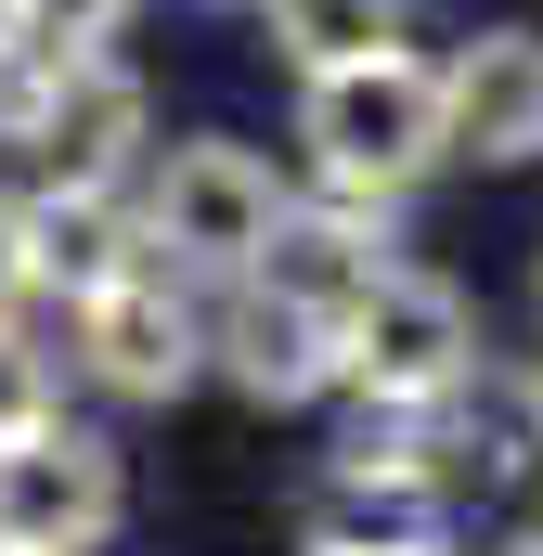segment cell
Masks as SVG:
<instances>
[{"label":"cell","mask_w":543,"mask_h":556,"mask_svg":"<svg viewBox=\"0 0 543 556\" xmlns=\"http://www.w3.org/2000/svg\"><path fill=\"white\" fill-rule=\"evenodd\" d=\"M39 298V273H26V194L0 181V311H26Z\"/></svg>","instance_id":"2e32d148"},{"label":"cell","mask_w":543,"mask_h":556,"mask_svg":"<svg viewBox=\"0 0 543 556\" xmlns=\"http://www.w3.org/2000/svg\"><path fill=\"white\" fill-rule=\"evenodd\" d=\"M402 273V247H389V207H350V194H285V220H272V247H260V298H285V311H311V324H350L376 285Z\"/></svg>","instance_id":"ba28073f"},{"label":"cell","mask_w":543,"mask_h":556,"mask_svg":"<svg viewBox=\"0 0 543 556\" xmlns=\"http://www.w3.org/2000/svg\"><path fill=\"white\" fill-rule=\"evenodd\" d=\"M26 273L52 285L65 311L104 298V285H130V273H155V260H142L130 194H26Z\"/></svg>","instance_id":"8fae6325"},{"label":"cell","mask_w":543,"mask_h":556,"mask_svg":"<svg viewBox=\"0 0 543 556\" xmlns=\"http://www.w3.org/2000/svg\"><path fill=\"white\" fill-rule=\"evenodd\" d=\"M531 453H543V376H531Z\"/></svg>","instance_id":"e0dca14e"},{"label":"cell","mask_w":543,"mask_h":556,"mask_svg":"<svg viewBox=\"0 0 543 556\" xmlns=\"http://www.w3.org/2000/svg\"><path fill=\"white\" fill-rule=\"evenodd\" d=\"M52 415H65V363H52V337L26 311H0V453L26 427H52Z\"/></svg>","instance_id":"4fadbf2b"},{"label":"cell","mask_w":543,"mask_h":556,"mask_svg":"<svg viewBox=\"0 0 543 556\" xmlns=\"http://www.w3.org/2000/svg\"><path fill=\"white\" fill-rule=\"evenodd\" d=\"M440 142L479 168H531L543 155V39L531 26H479L440 65Z\"/></svg>","instance_id":"9c48e42d"},{"label":"cell","mask_w":543,"mask_h":556,"mask_svg":"<svg viewBox=\"0 0 543 556\" xmlns=\"http://www.w3.org/2000/svg\"><path fill=\"white\" fill-rule=\"evenodd\" d=\"M272 52L298 78H337V65H376V52H414V0H260Z\"/></svg>","instance_id":"7c38bea8"},{"label":"cell","mask_w":543,"mask_h":556,"mask_svg":"<svg viewBox=\"0 0 543 556\" xmlns=\"http://www.w3.org/2000/svg\"><path fill=\"white\" fill-rule=\"evenodd\" d=\"M505 556H543V531H518V544H505Z\"/></svg>","instance_id":"ac0fdd59"},{"label":"cell","mask_w":543,"mask_h":556,"mask_svg":"<svg viewBox=\"0 0 543 556\" xmlns=\"http://www.w3.org/2000/svg\"><path fill=\"white\" fill-rule=\"evenodd\" d=\"M207 376H233L260 415H298V402L337 389V324H311V311L260 298V285H233V298L207 311Z\"/></svg>","instance_id":"30bf717a"},{"label":"cell","mask_w":543,"mask_h":556,"mask_svg":"<svg viewBox=\"0 0 543 556\" xmlns=\"http://www.w3.org/2000/svg\"><path fill=\"white\" fill-rule=\"evenodd\" d=\"M298 142H311V181H324V194L402 207L414 181L453 155V142H440V65H427V52H376V65L298 78Z\"/></svg>","instance_id":"6da1fadb"},{"label":"cell","mask_w":543,"mask_h":556,"mask_svg":"<svg viewBox=\"0 0 543 556\" xmlns=\"http://www.w3.org/2000/svg\"><path fill=\"white\" fill-rule=\"evenodd\" d=\"M466 376H479V311H466V285L414 273V260L337 324V389H363L376 415H440Z\"/></svg>","instance_id":"277c9868"},{"label":"cell","mask_w":543,"mask_h":556,"mask_svg":"<svg viewBox=\"0 0 543 556\" xmlns=\"http://www.w3.org/2000/svg\"><path fill=\"white\" fill-rule=\"evenodd\" d=\"M130 518V466L104 427H26L0 453V556H91Z\"/></svg>","instance_id":"5b68a950"},{"label":"cell","mask_w":543,"mask_h":556,"mask_svg":"<svg viewBox=\"0 0 543 556\" xmlns=\"http://www.w3.org/2000/svg\"><path fill=\"white\" fill-rule=\"evenodd\" d=\"M311 556H453V466L427 453V415H363V440L298 492Z\"/></svg>","instance_id":"7a4b0ae2"},{"label":"cell","mask_w":543,"mask_h":556,"mask_svg":"<svg viewBox=\"0 0 543 556\" xmlns=\"http://www.w3.org/2000/svg\"><path fill=\"white\" fill-rule=\"evenodd\" d=\"M78 376H104L117 402H181V389L207 376V311H194V285L130 273V285H104V298H78Z\"/></svg>","instance_id":"52a82bcc"},{"label":"cell","mask_w":543,"mask_h":556,"mask_svg":"<svg viewBox=\"0 0 543 556\" xmlns=\"http://www.w3.org/2000/svg\"><path fill=\"white\" fill-rule=\"evenodd\" d=\"M117 26H130V0H13V52H39V65H91Z\"/></svg>","instance_id":"5bb4252c"},{"label":"cell","mask_w":543,"mask_h":556,"mask_svg":"<svg viewBox=\"0 0 543 556\" xmlns=\"http://www.w3.org/2000/svg\"><path fill=\"white\" fill-rule=\"evenodd\" d=\"M26 142H39V194H130L142 142H155V104H142V78L117 52H91V65H52Z\"/></svg>","instance_id":"8992f818"},{"label":"cell","mask_w":543,"mask_h":556,"mask_svg":"<svg viewBox=\"0 0 543 556\" xmlns=\"http://www.w3.org/2000/svg\"><path fill=\"white\" fill-rule=\"evenodd\" d=\"M39 91H52V65L0 39V142H26V130H39Z\"/></svg>","instance_id":"9a60e30c"},{"label":"cell","mask_w":543,"mask_h":556,"mask_svg":"<svg viewBox=\"0 0 543 556\" xmlns=\"http://www.w3.org/2000/svg\"><path fill=\"white\" fill-rule=\"evenodd\" d=\"M531 298H543V273H531Z\"/></svg>","instance_id":"ffe728a7"},{"label":"cell","mask_w":543,"mask_h":556,"mask_svg":"<svg viewBox=\"0 0 543 556\" xmlns=\"http://www.w3.org/2000/svg\"><path fill=\"white\" fill-rule=\"evenodd\" d=\"M130 220H142V260L168 285H247L260 247H272V220H285V181L247 142H168L142 168Z\"/></svg>","instance_id":"3957f363"},{"label":"cell","mask_w":543,"mask_h":556,"mask_svg":"<svg viewBox=\"0 0 543 556\" xmlns=\"http://www.w3.org/2000/svg\"><path fill=\"white\" fill-rule=\"evenodd\" d=\"M0 39H13V0H0Z\"/></svg>","instance_id":"d6986e66"}]
</instances>
